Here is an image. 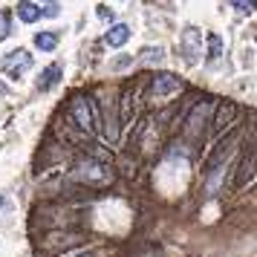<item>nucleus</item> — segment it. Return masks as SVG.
Instances as JSON below:
<instances>
[{
    "instance_id": "f257e3e1",
    "label": "nucleus",
    "mask_w": 257,
    "mask_h": 257,
    "mask_svg": "<svg viewBox=\"0 0 257 257\" xmlns=\"http://www.w3.org/2000/svg\"><path fill=\"white\" fill-rule=\"evenodd\" d=\"M217 107V101H211V98H202L197 107H194V113L185 118V136L188 139H199L202 133H205V121H208V113Z\"/></svg>"
},
{
    "instance_id": "f03ea898",
    "label": "nucleus",
    "mask_w": 257,
    "mask_h": 257,
    "mask_svg": "<svg viewBox=\"0 0 257 257\" xmlns=\"http://www.w3.org/2000/svg\"><path fill=\"white\" fill-rule=\"evenodd\" d=\"M75 176L81 179V182H87V185H107L110 179H113V171L107 168V165L101 162H93V159H87V162H78V168H75Z\"/></svg>"
},
{
    "instance_id": "7ed1b4c3",
    "label": "nucleus",
    "mask_w": 257,
    "mask_h": 257,
    "mask_svg": "<svg viewBox=\"0 0 257 257\" xmlns=\"http://www.w3.org/2000/svg\"><path fill=\"white\" fill-rule=\"evenodd\" d=\"M70 116L72 121L84 130V133H93L95 130V121H93V110H90V98H84V95H72L70 101Z\"/></svg>"
},
{
    "instance_id": "20e7f679",
    "label": "nucleus",
    "mask_w": 257,
    "mask_h": 257,
    "mask_svg": "<svg viewBox=\"0 0 257 257\" xmlns=\"http://www.w3.org/2000/svg\"><path fill=\"white\" fill-rule=\"evenodd\" d=\"M29 67H32V55H29L26 49H15V52H9V55L3 58V72H6L9 78H21Z\"/></svg>"
},
{
    "instance_id": "39448f33",
    "label": "nucleus",
    "mask_w": 257,
    "mask_h": 257,
    "mask_svg": "<svg viewBox=\"0 0 257 257\" xmlns=\"http://www.w3.org/2000/svg\"><path fill=\"white\" fill-rule=\"evenodd\" d=\"M257 176V142L251 145V151H245L243 162L237 168V179H234V188H243L245 182H251Z\"/></svg>"
},
{
    "instance_id": "423d86ee",
    "label": "nucleus",
    "mask_w": 257,
    "mask_h": 257,
    "mask_svg": "<svg viewBox=\"0 0 257 257\" xmlns=\"http://www.w3.org/2000/svg\"><path fill=\"white\" fill-rule=\"evenodd\" d=\"M182 49H185L188 64H197L199 55H202V32L194 29V26H188L185 32H182Z\"/></svg>"
},
{
    "instance_id": "0eeeda50",
    "label": "nucleus",
    "mask_w": 257,
    "mask_h": 257,
    "mask_svg": "<svg viewBox=\"0 0 257 257\" xmlns=\"http://www.w3.org/2000/svg\"><path fill=\"white\" fill-rule=\"evenodd\" d=\"M237 142H240V130H231V133H228V136H225L222 142H217V151L211 153L208 168H205L208 174H214V171L220 168V162H222V159H225V156H228V153L234 151V145H237Z\"/></svg>"
},
{
    "instance_id": "6e6552de",
    "label": "nucleus",
    "mask_w": 257,
    "mask_h": 257,
    "mask_svg": "<svg viewBox=\"0 0 257 257\" xmlns=\"http://www.w3.org/2000/svg\"><path fill=\"white\" fill-rule=\"evenodd\" d=\"M182 87V81L176 78V75H171V72H159V75H153V95L156 98H165V95L176 93Z\"/></svg>"
},
{
    "instance_id": "1a4fd4ad",
    "label": "nucleus",
    "mask_w": 257,
    "mask_h": 257,
    "mask_svg": "<svg viewBox=\"0 0 257 257\" xmlns=\"http://www.w3.org/2000/svg\"><path fill=\"white\" fill-rule=\"evenodd\" d=\"M234 116H237V104H234V101L217 104V116H214V121H211V130H214V133H222V130L234 121Z\"/></svg>"
},
{
    "instance_id": "9d476101",
    "label": "nucleus",
    "mask_w": 257,
    "mask_h": 257,
    "mask_svg": "<svg viewBox=\"0 0 257 257\" xmlns=\"http://www.w3.org/2000/svg\"><path fill=\"white\" fill-rule=\"evenodd\" d=\"M127 38H130V26L127 24H116V26H110V29H107L104 44H107V47H113V49H118V47H124V44H127Z\"/></svg>"
},
{
    "instance_id": "9b49d317",
    "label": "nucleus",
    "mask_w": 257,
    "mask_h": 257,
    "mask_svg": "<svg viewBox=\"0 0 257 257\" xmlns=\"http://www.w3.org/2000/svg\"><path fill=\"white\" fill-rule=\"evenodd\" d=\"M61 72H64V67H61V64H49L47 70L41 72V78H38V90H41V93L52 90V87L61 81Z\"/></svg>"
},
{
    "instance_id": "f8f14e48",
    "label": "nucleus",
    "mask_w": 257,
    "mask_h": 257,
    "mask_svg": "<svg viewBox=\"0 0 257 257\" xmlns=\"http://www.w3.org/2000/svg\"><path fill=\"white\" fill-rule=\"evenodd\" d=\"M18 18H21L24 24H35L38 18H41V9H38L32 0H21V3H18Z\"/></svg>"
},
{
    "instance_id": "ddd939ff",
    "label": "nucleus",
    "mask_w": 257,
    "mask_h": 257,
    "mask_svg": "<svg viewBox=\"0 0 257 257\" xmlns=\"http://www.w3.org/2000/svg\"><path fill=\"white\" fill-rule=\"evenodd\" d=\"M35 47L41 49V52H52V49L58 47V35H55V32H38Z\"/></svg>"
},
{
    "instance_id": "4468645a",
    "label": "nucleus",
    "mask_w": 257,
    "mask_h": 257,
    "mask_svg": "<svg viewBox=\"0 0 257 257\" xmlns=\"http://www.w3.org/2000/svg\"><path fill=\"white\" fill-rule=\"evenodd\" d=\"M139 61H145V64H159V61H165L162 47H148V49L139 55Z\"/></svg>"
},
{
    "instance_id": "2eb2a0df",
    "label": "nucleus",
    "mask_w": 257,
    "mask_h": 257,
    "mask_svg": "<svg viewBox=\"0 0 257 257\" xmlns=\"http://www.w3.org/2000/svg\"><path fill=\"white\" fill-rule=\"evenodd\" d=\"M220 55H222V38L211 32L208 35V61H217Z\"/></svg>"
},
{
    "instance_id": "dca6fc26",
    "label": "nucleus",
    "mask_w": 257,
    "mask_h": 257,
    "mask_svg": "<svg viewBox=\"0 0 257 257\" xmlns=\"http://www.w3.org/2000/svg\"><path fill=\"white\" fill-rule=\"evenodd\" d=\"M9 32H12V15L0 12V41H3V38H9Z\"/></svg>"
},
{
    "instance_id": "f3484780",
    "label": "nucleus",
    "mask_w": 257,
    "mask_h": 257,
    "mask_svg": "<svg viewBox=\"0 0 257 257\" xmlns=\"http://www.w3.org/2000/svg\"><path fill=\"white\" fill-rule=\"evenodd\" d=\"M237 12H254L257 9V0H228Z\"/></svg>"
},
{
    "instance_id": "a211bd4d",
    "label": "nucleus",
    "mask_w": 257,
    "mask_h": 257,
    "mask_svg": "<svg viewBox=\"0 0 257 257\" xmlns=\"http://www.w3.org/2000/svg\"><path fill=\"white\" fill-rule=\"evenodd\" d=\"M41 15H47V18H58V6H55V3H49L47 9H41Z\"/></svg>"
},
{
    "instance_id": "6ab92c4d",
    "label": "nucleus",
    "mask_w": 257,
    "mask_h": 257,
    "mask_svg": "<svg viewBox=\"0 0 257 257\" xmlns=\"http://www.w3.org/2000/svg\"><path fill=\"white\" fill-rule=\"evenodd\" d=\"M98 18H101V21H113V9H104V6H101V9H98Z\"/></svg>"
},
{
    "instance_id": "aec40b11",
    "label": "nucleus",
    "mask_w": 257,
    "mask_h": 257,
    "mask_svg": "<svg viewBox=\"0 0 257 257\" xmlns=\"http://www.w3.org/2000/svg\"><path fill=\"white\" fill-rule=\"evenodd\" d=\"M75 257H95V254H75Z\"/></svg>"
},
{
    "instance_id": "412c9836",
    "label": "nucleus",
    "mask_w": 257,
    "mask_h": 257,
    "mask_svg": "<svg viewBox=\"0 0 257 257\" xmlns=\"http://www.w3.org/2000/svg\"><path fill=\"white\" fill-rule=\"evenodd\" d=\"M0 205H3V197H0Z\"/></svg>"
},
{
    "instance_id": "4be33fe9",
    "label": "nucleus",
    "mask_w": 257,
    "mask_h": 257,
    "mask_svg": "<svg viewBox=\"0 0 257 257\" xmlns=\"http://www.w3.org/2000/svg\"><path fill=\"white\" fill-rule=\"evenodd\" d=\"M49 3H55V0H49Z\"/></svg>"
}]
</instances>
